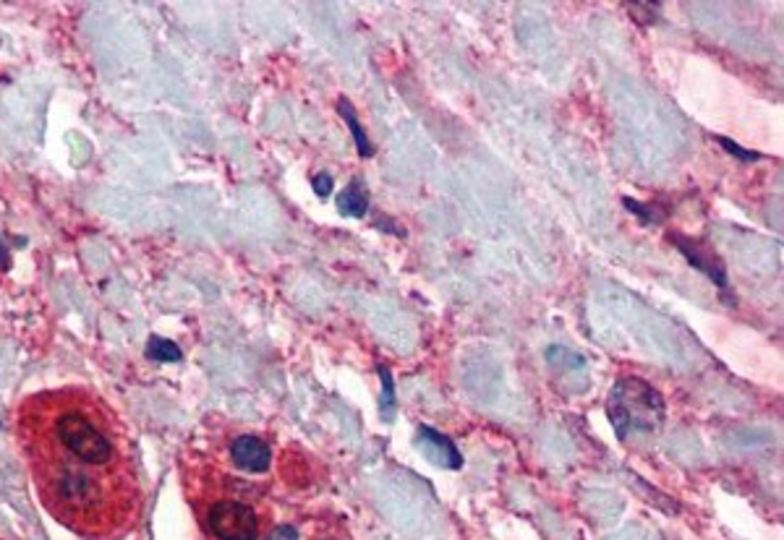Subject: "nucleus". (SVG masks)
<instances>
[{"label":"nucleus","instance_id":"obj_8","mask_svg":"<svg viewBox=\"0 0 784 540\" xmlns=\"http://www.w3.org/2000/svg\"><path fill=\"white\" fill-rule=\"evenodd\" d=\"M379 379H383V398H379V413H383L385 423H393L395 413H398V400H395V381L387 366H379Z\"/></svg>","mask_w":784,"mask_h":540},{"label":"nucleus","instance_id":"obj_1","mask_svg":"<svg viewBox=\"0 0 784 540\" xmlns=\"http://www.w3.org/2000/svg\"><path fill=\"white\" fill-rule=\"evenodd\" d=\"M607 415L617 436L628 438L633 434H657L665 423L667 407L665 398L649 381L628 377L613 387L607 398Z\"/></svg>","mask_w":784,"mask_h":540},{"label":"nucleus","instance_id":"obj_7","mask_svg":"<svg viewBox=\"0 0 784 540\" xmlns=\"http://www.w3.org/2000/svg\"><path fill=\"white\" fill-rule=\"evenodd\" d=\"M337 113H341V118L345 120V124H348V131H351V136H354V139H356L358 155H362L364 160H369V157L374 155V147H372V141H369V136H366V131H364L362 120H358L354 105H351L348 99L343 97L341 103H337Z\"/></svg>","mask_w":784,"mask_h":540},{"label":"nucleus","instance_id":"obj_6","mask_svg":"<svg viewBox=\"0 0 784 540\" xmlns=\"http://www.w3.org/2000/svg\"><path fill=\"white\" fill-rule=\"evenodd\" d=\"M335 207L343 218H356V220L366 218V212H369V189H366L364 180L362 178L351 180V183L335 197Z\"/></svg>","mask_w":784,"mask_h":540},{"label":"nucleus","instance_id":"obj_10","mask_svg":"<svg viewBox=\"0 0 784 540\" xmlns=\"http://www.w3.org/2000/svg\"><path fill=\"white\" fill-rule=\"evenodd\" d=\"M633 13V19L638 21V24H657V19H659V13H661V6L659 3H628L625 6Z\"/></svg>","mask_w":784,"mask_h":540},{"label":"nucleus","instance_id":"obj_3","mask_svg":"<svg viewBox=\"0 0 784 540\" xmlns=\"http://www.w3.org/2000/svg\"><path fill=\"white\" fill-rule=\"evenodd\" d=\"M670 241L678 246V251L682 256L688 258L690 266H696V269L703 272L711 283H717L722 290H728V269H724V264L719 262V256L714 251L701 246L696 237H682V235H670Z\"/></svg>","mask_w":784,"mask_h":540},{"label":"nucleus","instance_id":"obj_13","mask_svg":"<svg viewBox=\"0 0 784 540\" xmlns=\"http://www.w3.org/2000/svg\"><path fill=\"white\" fill-rule=\"evenodd\" d=\"M312 186H314V191L320 193L322 199H327L330 193H333V178H330L327 172H320V176H314V178H312Z\"/></svg>","mask_w":784,"mask_h":540},{"label":"nucleus","instance_id":"obj_2","mask_svg":"<svg viewBox=\"0 0 784 540\" xmlns=\"http://www.w3.org/2000/svg\"><path fill=\"white\" fill-rule=\"evenodd\" d=\"M210 532L218 540H257V512L243 501H218L207 515Z\"/></svg>","mask_w":784,"mask_h":540},{"label":"nucleus","instance_id":"obj_4","mask_svg":"<svg viewBox=\"0 0 784 540\" xmlns=\"http://www.w3.org/2000/svg\"><path fill=\"white\" fill-rule=\"evenodd\" d=\"M416 446H419L429 463L448 467V470H460V467H463V457H460L458 446L452 444V438L440 434V431H435L431 426H419V431H416Z\"/></svg>","mask_w":784,"mask_h":540},{"label":"nucleus","instance_id":"obj_15","mask_svg":"<svg viewBox=\"0 0 784 540\" xmlns=\"http://www.w3.org/2000/svg\"><path fill=\"white\" fill-rule=\"evenodd\" d=\"M0 264H6V254H3V246H0Z\"/></svg>","mask_w":784,"mask_h":540},{"label":"nucleus","instance_id":"obj_12","mask_svg":"<svg viewBox=\"0 0 784 540\" xmlns=\"http://www.w3.org/2000/svg\"><path fill=\"white\" fill-rule=\"evenodd\" d=\"M623 204L628 212L636 214V218H641L644 222H661V214L654 212L651 207H646V204H638L636 199H623Z\"/></svg>","mask_w":784,"mask_h":540},{"label":"nucleus","instance_id":"obj_5","mask_svg":"<svg viewBox=\"0 0 784 540\" xmlns=\"http://www.w3.org/2000/svg\"><path fill=\"white\" fill-rule=\"evenodd\" d=\"M230 457L247 473H268L272 463V449L259 436H236L230 444Z\"/></svg>","mask_w":784,"mask_h":540},{"label":"nucleus","instance_id":"obj_11","mask_svg":"<svg viewBox=\"0 0 784 540\" xmlns=\"http://www.w3.org/2000/svg\"><path fill=\"white\" fill-rule=\"evenodd\" d=\"M717 141L722 144L724 152L735 155L740 162H756V160H761L759 152H753V149H743V147H740V144H735L732 139H724V136H717Z\"/></svg>","mask_w":784,"mask_h":540},{"label":"nucleus","instance_id":"obj_9","mask_svg":"<svg viewBox=\"0 0 784 540\" xmlns=\"http://www.w3.org/2000/svg\"><path fill=\"white\" fill-rule=\"evenodd\" d=\"M147 352H149V358H155V360H181V350H178V345L160 340V337H153V340H149Z\"/></svg>","mask_w":784,"mask_h":540},{"label":"nucleus","instance_id":"obj_14","mask_svg":"<svg viewBox=\"0 0 784 540\" xmlns=\"http://www.w3.org/2000/svg\"><path fill=\"white\" fill-rule=\"evenodd\" d=\"M268 540H299V532L291 525H278L275 530H270Z\"/></svg>","mask_w":784,"mask_h":540}]
</instances>
